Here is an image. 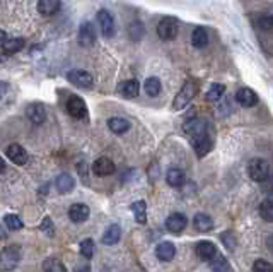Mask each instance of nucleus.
<instances>
[{
	"mask_svg": "<svg viewBox=\"0 0 273 272\" xmlns=\"http://www.w3.org/2000/svg\"><path fill=\"white\" fill-rule=\"evenodd\" d=\"M21 262V248L16 245L6 247L0 250V272L14 270Z\"/></svg>",
	"mask_w": 273,
	"mask_h": 272,
	"instance_id": "f257e3e1",
	"label": "nucleus"
},
{
	"mask_svg": "<svg viewBox=\"0 0 273 272\" xmlns=\"http://www.w3.org/2000/svg\"><path fill=\"white\" fill-rule=\"evenodd\" d=\"M248 175L253 182L263 184V182H266L268 176H270V165H268L266 159H261V158L251 159L248 165Z\"/></svg>",
	"mask_w": 273,
	"mask_h": 272,
	"instance_id": "f03ea898",
	"label": "nucleus"
},
{
	"mask_svg": "<svg viewBox=\"0 0 273 272\" xmlns=\"http://www.w3.org/2000/svg\"><path fill=\"white\" fill-rule=\"evenodd\" d=\"M196 91H198V87H196V84L193 81H186L185 86L180 89V93L176 95L173 101V108L174 110H183V108H186L190 105V101L195 98Z\"/></svg>",
	"mask_w": 273,
	"mask_h": 272,
	"instance_id": "7ed1b4c3",
	"label": "nucleus"
},
{
	"mask_svg": "<svg viewBox=\"0 0 273 272\" xmlns=\"http://www.w3.org/2000/svg\"><path fill=\"white\" fill-rule=\"evenodd\" d=\"M178 31H180V22L176 17H164L157 24V35L164 41L174 40L178 36Z\"/></svg>",
	"mask_w": 273,
	"mask_h": 272,
	"instance_id": "20e7f679",
	"label": "nucleus"
},
{
	"mask_svg": "<svg viewBox=\"0 0 273 272\" xmlns=\"http://www.w3.org/2000/svg\"><path fill=\"white\" fill-rule=\"evenodd\" d=\"M69 82H72L74 86L84 87V89H91L94 86V79L87 70H81V69H74L67 74Z\"/></svg>",
	"mask_w": 273,
	"mask_h": 272,
	"instance_id": "39448f33",
	"label": "nucleus"
},
{
	"mask_svg": "<svg viewBox=\"0 0 273 272\" xmlns=\"http://www.w3.org/2000/svg\"><path fill=\"white\" fill-rule=\"evenodd\" d=\"M67 111L70 113V116H74V118H86L87 116L86 101L79 96H70L67 101Z\"/></svg>",
	"mask_w": 273,
	"mask_h": 272,
	"instance_id": "423d86ee",
	"label": "nucleus"
},
{
	"mask_svg": "<svg viewBox=\"0 0 273 272\" xmlns=\"http://www.w3.org/2000/svg\"><path fill=\"white\" fill-rule=\"evenodd\" d=\"M97 21H99V26H101V31L106 38H111L115 36V19H113L111 12L106 11V9H101L97 12Z\"/></svg>",
	"mask_w": 273,
	"mask_h": 272,
	"instance_id": "0eeeda50",
	"label": "nucleus"
},
{
	"mask_svg": "<svg viewBox=\"0 0 273 272\" xmlns=\"http://www.w3.org/2000/svg\"><path fill=\"white\" fill-rule=\"evenodd\" d=\"M96 41V33H94L92 22H82L81 27H79V43H81L84 48H91Z\"/></svg>",
	"mask_w": 273,
	"mask_h": 272,
	"instance_id": "6e6552de",
	"label": "nucleus"
},
{
	"mask_svg": "<svg viewBox=\"0 0 273 272\" xmlns=\"http://www.w3.org/2000/svg\"><path fill=\"white\" fill-rule=\"evenodd\" d=\"M236 100H237L239 105L244 106V108H253V106L258 105L260 98H258V95L253 91L251 87H241L236 95Z\"/></svg>",
	"mask_w": 273,
	"mask_h": 272,
	"instance_id": "1a4fd4ad",
	"label": "nucleus"
},
{
	"mask_svg": "<svg viewBox=\"0 0 273 272\" xmlns=\"http://www.w3.org/2000/svg\"><path fill=\"white\" fill-rule=\"evenodd\" d=\"M191 144H193V149H195V153L198 158H203L212 149V139L209 137V132L196 135V137H191Z\"/></svg>",
	"mask_w": 273,
	"mask_h": 272,
	"instance_id": "9d476101",
	"label": "nucleus"
},
{
	"mask_svg": "<svg viewBox=\"0 0 273 272\" xmlns=\"http://www.w3.org/2000/svg\"><path fill=\"white\" fill-rule=\"evenodd\" d=\"M186 224H188V218L183 213H173L166 219V228L174 234L181 233L186 228Z\"/></svg>",
	"mask_w": 273,
	"mask_h": 272,
	"instance_id": "9b49d317",
	"label": "nucleus"
},
{
	"mask_svg": "<svg viewBox=\"0 0 273 272\" xmlns=\"http://www.w3.org/2000/svg\"><path fill=\"white\" fill-rule=\"evenodd\" d=\"M92 171L96 173L97 176H110L115 173V163L111 161L110 158H97L92 165Z\"/></svg>",
	"mask_w": 273,
	"mask_h": 272,
	"instance_id": "f8f14e48",
	"label": "nucleus"
},
{
	"mask_svg": "<svg viewBox=\"0 0 273 272\" xmlns=\"http://www.w3.org/2000/svg\"><path fill=\"white\" fill-rule=\"evenodd\" d=\"M7 158L11 159L12 163H16V165L22 166L27 163V159H29V156H27L26 149L22 146H19V144H11V146L7 147Z\"/></svg>",
	"mask_w": 273,
	"mask_h": 272,
	"instance_id": "ddd939ff",
	"label": "nucleus"
},
{
	"mask_svg": "<svg viewBox=\"0 0 273 272\" xmlns=\"http://www.w3.org/2000/svg\"><path fill=\"white\" fill-rule=\"evenodd\" d=\"M195 252H196V255H198V259L205 260V262H210L219 253L217 252V247H215L212 241H200V243H196Z\"/></svg>",
	"mask_w": 273,
	"mask_h": 272,
	"instance_id": "4468645a",
	"label": "nucleus"
},
{
	"mask_svg": "<svg viewBox=\"0 0 273 272\" xmlns=\"http://www.w3.org/2000/svg\"><path fill=\"white\" fill-rule=\"evenodd\" d=\"M26 115L35 125H41L46 120V110L41 103H32V105L27 106Z\"/></svg>",
	"mask_w": 273,
	"mask_h": 272,
	"instance_id": "2eb2a0df",
	"label": "nucleus"
},
{
	"mask_svg": "<svg viewBox=\"0 0 273 272\" xmlns=\"http://www.w3.org/2000/svg\"><path fill=\"white\" fill-rule=\"evenodd\" d=\"M89 214H91V210H89V207H87L86 204H74V205H70V209H69L70 221H74V223H77V224L87 221Z\"/></svg>",
	"mask_w": 273,
	"mask_h": 272,
	"instance_id": "dca6fc26",
	"label": "nucleus"
},
{
	"mask_svg": "<svg viewBox=\"0 0 273 272\" xmlns=\"http://www.w3.org/2000/svg\"><path fill=\"white\" fill-rule=\"evenodd\" d=\"M155 255H157L159 260L169 262L174 259V255H176V247H174L171 241H161L157 245V248H155Z\"/></svg>",
	"mask_w": 273,
	"mask_h": 272,
	"instance_id": "f3484780",
	"label": "nucleus"
},
{
	"mask_svg": "<svg viewBox=\"0 0 273 272\" xmlns=\"http://www.w3.org/2000/svg\"><path fill=\"white\" fill-rule=\"evenodd\" d=\"M140 91V84L136 79H128V81H123L118 86V93L125 98H136Z\"/></svg>",
	"mask_w": 273,
	"mask_h": 272,
	"instance_id": "a211bd4d",
	"label": "nucleus"
},
{
	"mask_svg": "<svg viewBox=\"0 0 273 272\" xmlns=\"http://www.w3.org/2000/svg\"><path fill=\"white\" fill-rule=\"evenodd\" d=\"M185 132L190 135V137L207 134V124L201 118H191L185 124Z\"/></svg>",
	"mask_w": 273,
	"mask_h": 272,
	"instance_id": "6ab92c4d",
	"label": "nucleus"
},
{
	"mask_svg": "<svg viewBox=\"0 0 273 272\" xmlns=\"http://www.w3.org/2000/svg\"><path fill=\"white\" fill-rule=\"evenodd\" d=\"M60 6H62L60 0H40L38 2V12L45 17H50L60 11Z\"/></svg>",
	"mask_w": 273,
	"mask_h": 272,
	"instance_id": "aec40b11",
	"label": "nucleus"
},
{
	"mask_svg": "<svg viewBox=\"0 0 273 272\" xmlns=\"http://www.w3.org/2000/svg\"><path fill=\"white\" fill-rule=\"evenodd\" d=\"M121 238V228L118 224H111L106 228V231L103 233V243L105 245H116Z\"/></svg>",
	"mask_w": 273,
	"mask_h": 272,
	"instance_id": "412c9836",
	"label": "nucleus"
},
{
	"mask_svg": "<svg viewBox=\"0 0 273 272\" xmlns=\"http://www.w3.org/2000/svg\"><path fill=\"white\" fill-rule=\"evenodd\" d=\"M55 187H56V190H58L60 194H69V192H72V190H74L75 180L69 175V173H62V175L56 178Z\"/></svg>",
	"mask_w": 273,
	"mask_h": 272,
	"instance_id": "4be33fe9",
	"label": "nucleus"
},
{
	"mask_svg": "<svg viewBox=\"0 0 273 272\" xmlns=\"http://www.w3.org/2000/svg\"><path fill=\"white\" fill-rule=\"evenodd\" d=\"M108 127H110V130L113 134H125L130 130V122L126 118H121V116H113L108 122Z\"/></svg>",
	"mask_w": 273,
	"mask_h": 272,
	"instance_id": "5701e85b",
	"label": "nucleus"
},
{
	"mask_svg": "<svg viewBox=\"0 0 273 272\" xmlns=\"http://www.w3.org/2000/svg\"><path fill=\"white\" fill-rule=\"evenodd\" d=\"M166 182L174 189H180V187L185 184V171L180 170V168H171L166 173Z\"/></svg>",
	"mask_w": 273,
	"mask_h": 272,
	"instance_id": "b1692460",
	"label": "nucleus"
},
{
	"mask_svg": "<svg viewBox=\"0 0 273 272\" xmlns=\"http://www.w3.org/2000/svg\"><path fill=\"white\" fill-rule=\"evenodd\" d=\"M131 213H133V218L135 221L139 224H144L147 221V204L144 200H136V202L131 204Z\"/></svg>",
	"mask_w": 273,
	"mask_h": 272,
	"instance_id": "393cba45",
	"label": "nucleus"
},
{
	"mask_svg": "<svg viewBox=\"0 0 273 272\" xmlns=\"http://www.w3.org/2000/svg\"><path fill=\"white\" fill-rule=\"evenodd\" d=\"M193 224H195V228L198 229V231H201V233H207V231H210V229L214 228V221H212V218L209 214H203V213L195 216Z\"/></svg>",
	"mask_w": 273,
	"mask_h": 272,
	"instance_id": "a878e982",
	"label": "nucleus"
},
{
	"mask_svg": "<svg viewBox=\"0 0 273 272\" xmlns=\"http://www.w3.org/2000/svg\"><path fill=\"white\" fill-rule=\"evenodd\" d=\"M191 45L195 48H205L209 45V35H207V29L203 27H196L191 35Z\"/></svg>",
	"mask_w": 273,
	"mask_h": 272,
	"instance_id": "bb28decb",
	"label": "nucleus"
},
{
	"mask_svg": "<svg viewBox=\"0 0 273 272\" xmlns=\"http://www.w3.org/2000/svg\"><path fill=\"white\" fill-rule=\"evenodd\" d=\"M144 87H145V93H147L150 98H155V96L161 95L162 84H161V81H159L157 77H149L147 81H145Z\"/></svg>",
	"mask_w": 273,
	"mask_h": 272,
	"instance_id": "cd10ccee",
	"label": "nucleus"
},
{
	"mask_svg": "<svg viewBox=\"0 0 273 272\" xmlns=\"http://www.w3.org/2000/svg\"><path fill=\"white\" fill-rule=\"evenodd\" d=\"M2 48L6 53H17V51H21L24 48V40L22 38H11V40H6L2 43Z\"/></svg>",
	"mask_w": 273,
	"mask_h": 272,
	"instance_id": "c85d7f7f",
	"label": "nucleus"
},
{
	"mask_svg": "<svg viewBox=\"0 0 273 272\" xmlns=\"http://www.w3.org/2000/svg\"><path fill=\"white\" fill-rule=\"evenodd\" d=\"M224 93H225V86H224V84H214V86H212L209 91H207L205 100L210 101V103H215V101H219L220 98L224 96Z\"/></svg>",
	"mask_w": 273,
	"mask_h": 272,
	"instance_id": "c756f323",
	"label": "nucleus"
},
{
	"mask_svg": "<svg viewBox=\"0 0 273 272\" xmlns=\"http://www.w3.org/2000/svg\"><path fill=\"white\" fill-rule=\"evenodd\" d=\"M210 267L214 272H227L229 270V262L224 255H215L214 259L210 260Z\"/></svg>",
	"mask_w": 273,
	"mask_h": 272,
	"instance_id": "7c9ffc66",
	"label": "nucleus"
},
{
	"mask_svg": "<svg viewBox=\"0 0 273 272\" xmlns=\"http://www.w3.org/2000/svg\"><path fill=\"white\" fill-rule=\"evenodd\" d=\"M260 216L266 223H273V199L263 200L260 205Z\"/></svg>",
	"mask_w": 273,
	"mask_h": 272,
	"instance_id": "2f4dec72",
	"label": "nucleus"
},
{
	"mask_svg": "<svg viewBox=\"0 0 273 272\" xmlns=\"http://www.w3.org/2000/svg\"><path fill=\"white\" fill-rule=\"evenodd\" d=\"M43 270L45 272H67L65 265L58 259H46L43 262Z\"/></svg>",
	"mask_w": 273,
	"mask_h": 272,
	"instance_id": "473e14b6",
	"label": "nucleus"
},
{
	"mask_svg": "<svg viewBox=\"0 0 273 272\" xmlns=\"http://www.w3.org/2000/svg\"><path fill=\"white\" fill-rule=\"evenodd\" d=\"M128 31H130V38L133 40V41L142 40V38H144V35H145V29H144L142 22H139V21L131 22L130 27H128Z\"/></svg>",
	"mask_w": 273,
	"mask_h": 272,
	"instance_id": "72a5a7b5",
	"label": "nucleus"
},
{
	"mask_svg": "<svg viewBox=\"0 0 273 272\" xmlns=\"http://www.w3.org/2000/svg\"><path fill=\"white\" fill-rule=\"evenodd\" d=\"M4 223H6L7 228H11L12 231H17V229H21L24 224H22V219L19 218L17 214H7L6 218H4Z\"/></svg>",
	"mask_w": 273,
	"mask_h": 272,
	"instance_id": "f704fd0d",
	"label": "nucleus"
},
{
	"mask_svg": "<svg viewBox=\"0 0 273 272\" xmlns=\"http://www.w3.org/2000/svg\"><path fill=\"white\" fill-rule=\"evenodd\" d=\"M94 252H96V245H94V241L91 238H86V240L81 241V253L86 259H91L94 255Z\"/></svg>",
	"mask_w": 273,
	"mask_h": 272,
	"instance_id": "c9c22d12",
	"label": "nucleus"
},
{
	"mask_svg": "<svg viewBox=\"0 0 273 272\" xmlns=\"http://www.w3.org/2000/svg\"><path fill=\"white\" fill-rule=\"evenodd\" d=\"M253 272H273V265L268 260L260 259L253 264Z\"/></svg>",
	"mask_w": 273,
	"mask_h": 272,
	"instance_id": "e433bc0d",
	"label": "nucleus"
},
{
	"mask_svg": "<svg viewBox=\"0 0 273 272\" xmlns=\"http://www.w3.org/2000/svg\"><path fill=\"white\" fill-rule=\"evenodd\" d=\"M258 26H260L263 31H271L273 29V16H270V14L261 16L260 19H258Z\"/></svg>",
	"mask_w": 273,
	"mask_h": 272,
	"instance_id": "4c0bfd02",
	"label": "nucleus"
},
{
	"mask_svg": "<svg viewBox=\"0 0 273 272\" xmlns=\"http://www.w3.org/2000/svg\"><path fill=\"white\" fill-rule=\"evenodd\" d=\"M224 240V245L229 248V250H232L234 247H236V240H234L232 233H222V236H220Z\"/></svg>",
	"mask_w": 273,
	"mask_h": 272,
	"instance_id": "58836bf2",
	"label": "nucleus"
},
{
	"mask_svg": "<svg viewBox=\"0 0 273 272\" xmlns=\"http://www.w3.org/2000/svg\"><path fill=\"white\" fill-rule=\"evenodd\" d=\"M43 229H45V231L48 233V234L53 233V223H51L50 218H46L45 221H43Z\"/></svg>",
	"mask_w": 273,
	"mask_h": 272,
	"instance_id": "ea45409f",
	"label": "nucleus"
},
{
	"mask_svg": "<svg viewBox=\"0 0 273 272\" xmlns=\"http://www.w3.org/2000/svg\"><path fill=\"white\" fill-rule=\"evenodd\" d=\"M6 93H7V84L4 81H0V98L6 95Z\"/></svg>",
	"mask_w": 273,
	"mask_h": 272,
	"instance_id": "a19ab883",
	"label": "nucleus"
},
{
	"mask_svg": "<svg viewBox=\"0 0 273 272\" xmlns=\"http://www.w3.org/2000/svg\"><path fill=\"white\" fill-rule=\"evenodd\" d=\"M75 272H91V269H89V265H79Z\"/></svg>",
	"mask_w": 273,
	"mask_h": 272,
	"instance_id": "79ce46f5",
	"label": "nucleus"
},
{
	"mask_svg": "<svg viewBox=\"0 0 273 272\" xmlns=\"http://www.w3.org/2000/svg\"><path fill=\"white\" fill-rule=\"evenodd\" d=\"M7 40V36H6V31H2V29H0V45H2L4 43V41H6Z\"/></svg>",
	"mask_w": 273,
	"mask_h": 272,
	"instance_id": "37998d69",
	"label": "nucleus"
},
{
	"mask_svg": "<svg viewBox=\"0 0 273 272\" xmlns=\"http://www.w3.org/2000/svg\"><path fill=\"white\" fill-rule=\"evenodd\" d=\"M7 236V233H6V229H4L2 226H0V240H4V238Z\"/></svg>",
	"mask_w": 273,
	"mask_h": 272,
	"instance_id": "c03bdc74",
	"label": "nucleus"
},
{
	"mask_svg": "<svg viewBox=\"0 0 273 272\" xmlns=\"http://www.w3.org/2000/svg\"><path fill=\"white\" fill-rule=\"evenodd\" d=\"M4 170H6V161H4V159L0 158V173H2Z\"/></svg>",
	"mask_w": 273,
	"mask_h": 272,
	"instance_id": "a18cd8bd",
	"label": "nucleus"
},
{
	"mask_svg": "<svg viewBox=\"0 0 273 272\" xmlns=\"http://www.w3.org/2000/svg\"><path fill=\"white\" fill-rule=\"evenodd\" d=\"M268 247H270V250L273 252V236H270V240H268Z\"/></svg>",
	"mask_w": 273,
	"mask_h": 272,
	"instance_id": "49530a36",
	"label": "nucleus"
},
{
	"mask_svg": "<svg viewBox=\"0 0 273 272\" xmlns=\"http://www.w3.org/2000/svg\"><path fill=\"white\" fill-rule=\"evenodd\" d=\"M2 60H4V58H2V55H0V62H2Z\"/></svg>",
	"mask_w": 273,
	"mask_h": 272,
	"instance_id": "de8ad7c7",
	"label": "nucleus"
}]
</instances>
